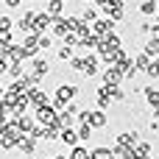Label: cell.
I'll return each mask as SVG.
<instances>
[{"mask_svg":"<svg viewBox=\"0 0 159 159\" xmlns=\"http://www.w3.org/2000/svg\"><path fill=\"white\" fill-rule=\"evenodd\" d=\"M70 159H89V151H87V148H73Z\"/></svg>","mask_w":159,"mask_h":159,"instance_id":"18","label":"cell"},{"mask_svg":"<svg viewBox=\"0 0 159 159\" xmlns=\"http://www.w3.org/2000/svg\"><path fill=\"white\" fill-rule=\"evenodd\" d=\"M59 140H61L64 145H75V143H78V134H75L73 129H61V134H59Z\"/></svg>","mask_w":159,"mask_h":159,"instance_id":"7","label":"cell"},{"mask_svg":"<svg viewBox=\"0 0 159 159\" xmlns=\"http://www.w3.org/2000/svg\"><path fill=\"white\" fill-rule=\"evenodd\" d=\"M143 92H145V98H148V103H151V106H159V89H154V87H145Z\"/></svg>","mask_w":159,"mask_h":159,"instance_id":"10","label":"cell"},{"mask_svg":"<svg viewBox=\"0 0 159 159\" xmlns=\"http://www.w3.org/2000/svg\"><path fill=\"white\" fill-rule=\"evenodd\" d=\"M145 73H148V78H154V81L159 78V56L148 61V70H145Z\"/></svg>","mask_w":159,"mask_h":159,"instance_id":"11","label":"cell"},{"mask_svg":"<svg viewBox=\"0 0 159 159\" xmlns=\"http://www.w3.org/2000/svg\"><path fill=\"white\" fill-rule=\"evenodd\" d=\"M134 154H137V159H145V157H151V145H148V143H140V145L134 148Z\"/></svg>","mask_w":159,"mask_h":159,"instance_id":"15","label":"cell"},{"mask_svg":"<svg viewBox=\"0 0 159 159\" xmlns=\"http://www.w3.org/2000/svg\"><path fill=\"white\" fill-rule=\"evenodd\" d=\"M75 92H78V87H73V84H61V87L56 89V106H59V109H64V103H67V101H73V98H75Z\"/></svg>","mask_w":159,"mask_h":159,"instance_id":"1","label":"cell"},{"mask_svg":"<svg viewBox=\"0 0 159 159\" xmlns=\"http://www.w3.org/2000/svg\"><path fill=\"white\" fill-rule=\"evenodd\" d=\"M45 73H48V61H42V59H36V61H34V75H36V78H42Z\"/></svg>","mask_w":159,"mask_h":159,"instance_id":"14","label":"cell"},{"mask_svg":"<svg viewBox=\"0 0 159 159\" xmlns=\"http://www.w3.org/2000/svg\"><path fill=\"white\" fill-rule=\"evenodd\" d=\"M6 73V59H0V75Z\"/></svg>","mask_w":159,"mask_h":159,"instance_id":"24","label":"cell"},{"mask_svg":"<svg viewBox=\"0 0 159 159\" xmlns=\"http://www.w3.org/2000/svg\"><path fill=\"white\" fill-rule=\"evenodd\" d=\"M20 3H22V0H6V6H8V8H17Z\"/></svg>","mask_w":159,"mask_h":159,"instance_id":"23","label":"cell"},{"mask_svg":"<svg viewBox=\"0 0 159 159\" xmlns=\"http://www.w3.org/2000/svg\"><path fill=\"white\" fill-rule=\"evenodd\" d=\"M148 61H151V56H145V53H140V56L134 59V70H148Z\"/></svg>","mask_w":159,"mask_h":159,"instance_id":"13","label":"cell"},{"mask_svg":"<svg viewBox=\"0 0 159 159\" xmlns=\"http://www.w3.org/2000/svg\"><path fill=\"white\" fill-rule=\"evenodd\" d=\"M140 11H143L145 17H151V14H157V0H143V6H140Z\"/></svg>","mask_w":159,"mask_h":159,"instance_id":"12","label":"cell"},{"mask_svg":"<svg viewBox=\"0 0 159 159\" xmlns=\"http://www.w3.org/2000/svg\"><path fill=\"white\" fill-rule=\"evenodd\" d=\"M95 17H98V14H95V11H92V8H87V11H84V14H81V22H92V20H95Z\"/></svg>","mask_w":159,"mask_h":159,"instance_id":"20","label":"cell"},{"mask_svg":"<svg viewBox=\"0 0 159 159\" xmlns=\"http://www.w3.org/2000/svg\"><path fill=\"white\" fill-rule=\"evenodd\" d=\"M11 28V20L8 17H0V31H8Z\"/></svg>","mask_w":159,"mask_h":159,"instance_id":"21","label":"cell"},{"mask_svg":"<svg viewBox=\"0 0 159 159\" xmlns=\"http://www.w3.org/2000/svg\"><path fill=\"white\" fill-rule=\"evenodd\" d=\"M61 3H64V0H50V3H48V14L56 17V14L61 11Z\"/></svg>","mask_w":159,"mask_h":159,"instance_id":"17","label":"cell"},{"mask_svg":"<svg viewBox=\"0 0 159 159\" xmlns=\"http://www.w3.org/2000/svg\"><path fill=\"white\" fill-rule=\"evenodd\" d=\"M98 73V56H87L84 59V73L81 75H95Z\"/></svg>","mask_w":159,"mask_h":159,"instance_id":"5","label":"cell"},{"mask_svg":"<svg viewBox=\"0 0 159 159\" xmlns=\"http://www.w3.org/2000/svg\"><path fill=\"white\" fill-rule=\"evenodd\" d=\"M157 25H159V11H157Z\"/></svg>","mask_w":159,"mask_h":159,"instance_id":"26","label":"cell"},{"mask_svg":"<svg viewBox=\"0 0 159 159\" xmlns=\"http://www.w3.org/2000/svg\"><path fill=\"white\" fill-rule=\"evenodd\" d=\"M0 98H3V87H0Z\"/></svg>","mask_w":159,"mask_h":159,"instance_id":"27","label":"cell"},{"mask_svg":"<svg viewBox=\"0 0 159 159\" xmlns=\"http://www.w3.org/2000/svg\"><path fill=\"white\" fill-rule=\"evenodd\" d=\"M112 157H115L112 148H95V151H89V159H112Z\"/></svg>","mask_w":159,"mask_h":159,"instance_id":"8","label":"cell"},{"mask_svg":"<svg viewBox=\"0 0 159 159\" xmlns=\"http://www.w3.org/2000/svg\"><path fill=\"white\" fill-rule=\"evenodd\" d=\"M95 3H98V6H106V3H109V0H95Z\"/></svg>","mask_w":159,"mask_h":159,"instance_id":"25","label":"cell"},{"mask_svg":"<svg viewBox=\"0 0 159 159\" xmlns=\"http://www.w3.org/2000/svg\"><path fill=\"white\" fill-rule=\"evenodd\" d=\"M145 56H159V39L151 36V39L145 42Z\"/></svg>","mask_w":159,"mask_h":159,"instance_id":"9","label":"cell"},{"mask_svg":"<svg viewBox=\"0 0 159 159\" xmlns=\"http://www.w3.org/2000/svg\"><path fill=\"white\" fill-rule=\"evenodd\" d=\"M120 81H123V73H120V67L109 64V67H106V73H103V84H106V87H117Z\"/></svg>","mask_w":159,"mask_h":159,"instance_id":"2","label":"cell"},{"mask_svg":"<svg viewBox=\"0 0 159 159\" xmlns=\"http://www.w3.org/2000/svg\"><path fill=\"white\" fill-rule=\"evenodd\" d=\"M36 115H39V123H45V126H53V123H56V112H53L48 103H42V106L36 109Z\"/></svg>","mask_w":159,"mask_h":159,"instance_id":"3","label":"cell"},{"mask_svg":"<svg viewBox=\"0 0 159 159\" xmlns=\"http://www.w3.org/2000/svg\"><path fill=\"white\" fill-rule=\"evenodd\" d=\"M59 59H70V48H67V45H64V48L59 50Z\"/></svg>","mask_w":159,"mask_h":159,"instance_id":"22","label":"cell"},{"mask_svg":"<svg viewBox=\"0 0 159 159\" xmlns=\"http://www.w3.org/2000/svg\"><path fill=\"white\" fill-rule=\"evenodd\" d=\"M50 22H53V17H50V14H36V17H34V34L45 31Z\"/></svg>","mask_w":159,"mask_h":159,"instance_id":"4","label":"cell"},{"mask_svg":"<svg viewBox=\"0 0 159 159\" xmlns=\"http://www.w3.org/2000/svg\"><path fill=\"white\" fill-rule=\"evenodd\" d=\"M89 134H92V129H89L87 123H81V129H78V140H89Z\"/></svg>","mask_w":159,"mask_h":159,"instance_id":"19","label":"cell"},{"mask_svg":"<svg viewBox=\"0 0 159 159\" xmlns=\"http://www.w3.org/2000/svg\"><path fill=\"white\" fill-rule=\"evenodd\" d=\"M112 25H115L112 20H98V22H95V36H106V34L112 31Z\"/></svg>","mask_w":159,"mask_h":159,"instance_id":"6","label":"cell"},{"mask_svg":"<svg viewBox=\"0 0 159 159\" xmlns=\"http://www.w3.org/2000/svg\"><path fill=\"white\" fill-rule=\"evenodd\" d=\"M20 151H22V154H31V151H34V137H22V140H20Z\"/></svg>","mask_w":159,"mask_h":159,"instance_id":"16","label":"cell"}]
</instances>
